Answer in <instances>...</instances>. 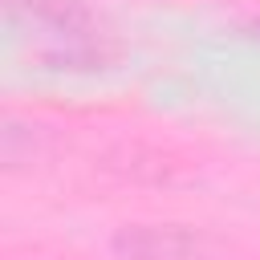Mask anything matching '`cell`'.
Segmentation results:
<instances>
[{"mask_svg":"<svg viewBox=\"0 0 260 260\" xmlns=\"http://www.w3.org/2000/svg\"><path fill=\"white\" fill-rule=\"evenodd\" d=\"M12 49L45 73H98L118 61V37L89 0H4Z\"/></svg>","mask_w":260,"mask_h":260,"instance_id":"6da1fadb","label":"cell"},{"mask_svg":"<svg viewBox=\"0 0 260 260\" xmlns=\"http://www.w3.org/2000/svg\"><path fill=\"white\" fill-rule=\"evenodd\" d=\"M114 252L122 260H199L203 240L195 232H187V228L138 223V228H122L114 236Z\"/></svg>","mask_w":260,"mask_h":260,"instance_id":"7a4b0ae2","label":"cell"},{"mask_svg":"<svg viewBox=\"0 0 260 260\" xmlns=\"http://www.w3.org/2000/svg\"><path fill=\"white\" fill-rule=\"evenodd\" d=\"M256 32H260V20H256Z\"/></svg>","mask_w":260,"mask_h":260,"instance_id":"3957f363","label":"cell"}]
</instances>
